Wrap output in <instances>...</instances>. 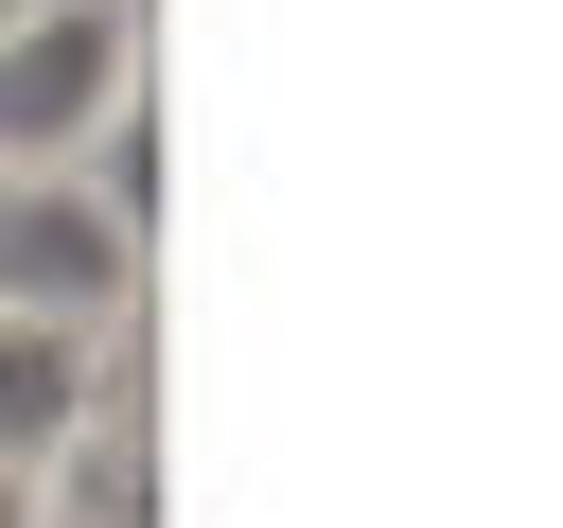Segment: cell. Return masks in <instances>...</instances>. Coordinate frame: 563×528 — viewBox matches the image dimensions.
Listing matches in <instances>:
<instances>
[{"mask_svg": "<svg viewBox=\"0 0 563 528\" xmlns=\"http://www.w3.org/2000/svg\"><path fill=\"white\" fill-rule=\"evenodd\" d=\"M141 299V211L88 176V158H18L0 176V317H123Z\"/></svg>", "mask_w": 563, "mask_h": 528, "instance_id": "cell-1", "label": "cell"}, {"mask_svg": "<svg viewBox=\"0 0 563 528\" xmlns=\"http://www.w3.org/2000/svg\"><path fill=\"white\" fill-rule=\"evenodd\" d=\"M106 405V334L88 317H0V475H53Z\"/></svg>", "mask_w": 563, "mask_h": 528, "instance_id": "cell-3", "label": "cell"}, {"mask_svg": "<svg viewBox=\"0 0 563 528\" xmlns=\"http://www.w3.org/2000/svg\"><path fill=\"white\" fill-rule=\"evenodd\" d=\"M141 106V0H35L0 18V176L18 158H88Z\"/></svg>", "mask_w": 563, "mask_h": 528, "instance_id": "cell-2", "label": "cell"}, {"mask_svg": "<svg viewBox=\"0 0 563 528\" xmlns=\"http://www.w3.org/2000/svg\"><path fill=\"white\" fill-rule=\"evenodd\" d=\"M0 528H53V475H0Z\"/></svg>", "mask_w": 563, "mask_h": 528, "instance_id": "cell-4", "label": "cell"}, {"mask_svg": "<svg viewBox=\"0 0 563 528\" xmlns=\"http://www.w3.org/2000/svg\"><path fill=\"white\" fill-rule=\"evenodd\" d=\"M0 18H35V0H0Z\"/></svg>", "mask_w": 563, "mask_h": 528, "instance_id": "cell-5", "label": "cell"}]
</instances>
